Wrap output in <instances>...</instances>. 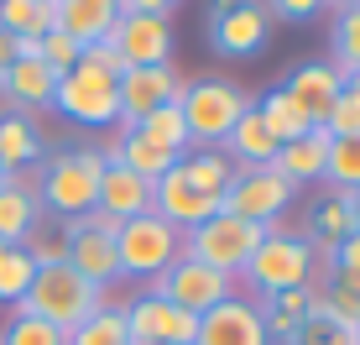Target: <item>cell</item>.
I'll list each match as a JSON object with an SVG mask.
<instances>
[{"label":"cell","mask_w":360,"mask_h":345,"mask_svg":"<svg viewBox=\"0 0 360 345\" xmlns=\"http://www.w3.org/2000/svg\"><path fill=\"white\" fill-rule=\"evenodd\" d=\"M63 340H68L63 330H53L47 319H37V314H16L11 330L0 335V345H63Z\"/></svg>","instance_id":"d590c367"},{"label":"cell","mask_w":360,"mask_h":345,"mask_svg":"<svg viewBox=\"0 0 360 345\" xmlns=\"http://www.w3.org/2000/svg\"><path fill=\"white\" fill-rule=\"evenodd\" d=\"M136 137H146V142H152V146H162V152H172V157H183V152H188V126H183V110L178 105H157L152 110V115H146V120H136Z\"/></svg>","instance_id":"83f0119b"},{"label":"cell","mask_w":360,"mask_h":345,"mask_svg":"<svg viewBox=\"0 0 360 345\" xmlns=\"http://www.w3.org/2000/svg\"><path fill=\"white\" fill-rule=\"evenodd\" d=\"M79 63H89V68H99V73H110V79H120V73H126V63H120V53L110 42H89L79 53Z\"/></svg>","instance_id":"f35d334b"},{"label":"cell","mask_w":360,"mask_h":345,"mask_svg":"<svg viewBox=\"0 0 360 345\" xmlns=\"http://www.w3.org/2000/svg\"><path fill=\"white\" fill-rule=\"evenodd\" d=\"M126 314V330H131V345H193L198 335V314L188 309H172L167 299H136Z\"/></svg>","instance_id":"5bb4252c"},{"label":"cell","mask_w":360,"mask_h":345,"mask_svg":"<svg viewBox=\"0 0 360 345\" xmlns=\"http://www.w3.org/2000/svg\"><path fill=\"white\" fill-rule=\"evenodd\" d=\"M262 241H266V225L219 209V215H209L204 225H193L188 236H183V256H193V262L214 267V272H225V277H240Z\"/></svg>","instance_id":"3957f363"},{"label":"cell","mask_w":360,"mask_h":345,"mask_svg":"<svg viewBox=\"0 0 360 345\" xmlns=\"http://www.w3.org/2000/svg\"><path fill=\"white\" fill-rule=\"evenodd\" d=\"M340 84L345 79H340V68H334V63H303V68H292V79L282 84V89L303 105V115L314 120V126H324V115H329L334 94H340Z\"/></svg>","instance_id":"d6986e66"},{"label":"cell","mask_w":360,"mask_h":345,"mask_svg":"<svg viewBox=\"0 0 360 345\" xmlns=\"http://www.w3.org/2000/svg\"><path fill=\"white\" fill-rule=\"evenodd\" d=\"M53 105L63 110L68 120H79V126H115V120H120L115 79H110V73H99V68H89V63L68 68L63 79H58Z\"/></svg>","instance_id":"9c48e42d"},{"label":"cell","mask_w":360,"mask_h":345,"mask_svg":"<svg viewBox=\"0 0 360 345\" xmlns=\"http://www.w3.org/2000/svg\"><path fill=\"white\" fill-rule=\"evenodd\" d=\"M79 53H84V47H79V42H73V37H63V32H58V27H53V32H47V37H42V63H47V68H53V73H58V79H63V73H68V68H79Z\"/></svg>","instance_id":"74e56055"},{"label":"cell","mask_w":360,"mask_h":345,"mask_svg":"<svg viewBox=\"0 0 360 345\" xmlns=\"http://www.w3.org/2000/svg\"><path fill=\"white\" fill-rule=\"evenodd\" d=\"M314 236L340 246L345 236H355V215H350V194H329L314 204Z\"/></svg>","instance_id":"d6a6232c"},{"label":"cell","mask_w":360,"mask_h":345,"mask_svg":"<svg viewBox=\"0 0 360 345\" xmlns=\"http://www.w3.org/2000/svg\"><path fill=\"white\" fill-rule=\"evenodd\" d=\"M37 277V262L27 256V246H6L0 251V303H21Z\"/></svg>","instance_id":"1f68e13d"},{"label":"cell","mask_w":360,"mask_h":345,"mask_svg":"<svg viewBox=\"0 0 360 345\" xmlns=\"http://www.w3.org/2000/svg\"><path fill=\"white\" fill-rule=\"evenodd\" d=\"M324 6H340V11H355L360 0H324Z\"/></svg>","instance_id":"bcb514c9"},{"label":"cell","mask_w":360,"mask_h":345,"mask_svg":"<svg viewBox=\"0 0 360 345\" xmlns=\"http://www.w3.org/2000/svg\"><path fill=\"white\" fill-rule=\"evenodd\" d=\"M115 21H120L115 0H58V6H53V27L63 32V37H73L79 47L105 42Z\"/></svg>","instance_id":"e0dca14e"},{"label":"cell","mask_w":360,"mask_h":345,"mask_svg":"<svg viewBox=\"0 0 360 345\" xmlns=\"http://www.w3.org/2000/svg\"><path fill=\"white\" fill-rule=\"evenodd\" d=\"M292 183L282 178L277 168H235L230 189H225V215H240V220H256V225L271 230V220L292 204Z\"/></svg>","instance_id":"30bf717a"},{"label":"cell","mask_w":360,"mask_h":345,"mask_svg":"<svg viewBox=\"0 0 360 345\" xmlns=\"http://www.w3.org/2000/svg\"><path fill=\"white\" fill-rule=\"evenodd\" d=\"M183 126H188V142L198 146H219L230 137V126L251 110V100H245L240 84L230 79H198V84H183Z\"/></svg>","instance_id":"277c9868"},{"label":"cell","mask_w":360,"mask_h":345,"mask_svg":"<svg viewBox=\"0 0 360 345\" xmlns=\"http://www.w3.org/2000/svg\"><path fill=\"white\" fill-rule=\"evenodd\" d=\"M0 32L6 37H47L53 32V6H42V0H0Z\"/></svg>","instance_id":"f546056e"},{"label":"cell","mask_w":360,"mask_h":345,"mask_svg":"<svg viewBox=\"0 0 360 345\" xmlns=\"http://www.w3.org/2000/svg\"><path fill=\"white\" fill-rule=\"evenodd\" d=\"M292 345H355V330L340 325V319L329 314L324 293H314V303H308V314H303V325H297Z\"/></svg>","instance_id":"f1b7e54d"},{"label":"cell","mask_w":360,"mask_h":345,"mask_svg":"<svg viewBox=\"0 0 360 345\" xmlns=\"http://www.w3.org/2000/svg\"><path fill=\"white\" fill-rule=\"evenodd\" d=\"M355 345H360V325H355Z\"/></svg>","instance_id":"681fc988"},{"label":"cell","mask_w":360,"mask_h":345,"mask_svg":"<svg viewBox=\"0 0 360 345\" xmlns=\"http://www.w3.org/2000/svg\"><path fill=\"white\" fill-rule=\"evenodd\" d=\"M266 37H271V16H266V6H256V0H219V11L209 16V42H214V53H225V58L262 53Z\"/></svg>","instance_id":"7c38bea8"},{"label":"cell","mask_w":360,"mask_h":345,"mask_svg":"<svg viewBox=\"0 0 360 345\" xmlns=\"http://www.w3.org/2000/svg\"><path fill=\"white\" fill-rule=\"evenodd\" d=\"M42 6H58V0H42Z\"/></svg>","instance_id":"f907efd6"},{"label":"cell","mask_w":360,"mask_h":345,"mask_svg":"<svg viewBox=\"0 0 360 345\" xmlns=\"http://www.w3.org/2000/svg\"><path fill=\"white\" fill-rule=\"evenodd\" d=\"M6 178H11V172H6V168H0V183H6Z\"/></svg>","instance_id":"c3c4849f"},{"label":"cell","mask_w":360,"mask_h":345,"mask_svg":"<svg viewBox=\"0 0 360 345\" xmlns=\"http://www.w3.org/2000/svg\"><path fill=\"white\" fill-rule=\"evenodd\" d=\"M94 209L105 220H115V225H126V220H136V215L152 209V183H141L136 172H126L120 163H110L105 178H99V204Z\"/></svg>","instance_id":"ac0fdd59"},{"label":"cell","mask_w":360,"mask_h":345,"mask_svg":"<svg viewBox=\"0 0 360 345\" xmlns=\"http://www.w3.org/2000/svg\"><path fill=\"white\" fill-rule=\"evenodd\" d=\"M110 157L94 146H73V152L47 157L42 183H37V204L53 209V220H79L99 204V178H105Z\"/></svg>","instance_id":"7a4b0ae2"},{"label":"cell","mask_w":360,"mask_h":345,"mask_svg":"<svg viewBox=\"0 0 360 345\" xmlns=\"http://www.w3.org/2000/svg\"><path fill=\"white\" fill-rule=\"evenodd\" d=\"M345 89H360V68H355V73H345Z\"/></svg>","instance_id":"7dc6e473"},{"label":"cell","mask_w":360,"mask_h":345,"mask_svg":"<svg viewBox=\"0 0 360 345\" xmlns=\"http://www.w3.org/2000/svg\"><path fill=\"white\" fill-rule=\"evenodd\" d=\"M193 345H271L262 330V309L245 299H225L209 314H198V335Z\"/></svg>","instance_id":"2e32d148"},{"label":"cell","mask_w":360,"mask_h":345,"mask_svg":"<svg viewBox=\"0 0 360 345\" xmlns=\"http://www.w3.org/2000/svg\"><path fill=\"white\" fill-rule=\"evenodd\" d=\"M334 63H340V79L360 68V6L340 11V21H334Z\"/></svg>","instance_id":"e575fe53"},{"label":"cell","mask_w":360,"mask_h":345,"mask_svg":"<svg viewBox=\"0 0 360 345\" xmlns=\"http://www.w3.org/2000/svg\"><path fill=\"white\" fill-rule=\"evenodd\" d=\"M110 163H120L126 172H136L141 183H157V178H167L172 168H178V157L172 152H162V146H152L146 137H136V131H120V142L110 146Z\"/></svg>","instance_id":"603a6c76"},{"label":"cell","mask_w":360,"mask_h":345,"mask_svg":"<svg viewBox=\"0 0 360 345\" xmlns=\"http://www.w3.org/2000/svg\"><path fill=\"white\" fill-rule=\"evenodd\" d=\"M240 277L251 282L262 299H277V293H288V288H314V256H308V241L266 230V241L256 246L251 267H245Z\"/></svg>","instance_id":"52a82bcc"},{"label":"cell","mask_w":360,"mask_h":345,"mask_svg":"<svg viewBox=\"0 0 360 345\" xmlns=\"http://www.w3.org/2000/svg\"><path fill=\"white\" fill-rule=\"evenodd\" d=\"M324 178L334 183V194H355L360 189V137H334L329 142Z\"/></svg>","instance_id":"4dcf8cb0"},{"label":"cell","mask_w":360,"mask_h":345,"mask_svg":"<svg viewBox=\"0 0 360 345\" xmlns=\"http://www.w3.org/2000/svg\"><path fill=\"white\" fill-rule=\"evenodd\" d=\"M105 42L120 53L126 68H162V63H172V21L167 16L131 11V16H120L115 27H110Z\"/></svg>","instance_id":"8fae6325"},{"label":"cell","mask_w":360,"mask_h":345,"mask_svg":"<svg viewBox=\"0 0 360 345\" xmlns=\"http://www.w3.org/2000/svg\"><path fill=\"white\" fill-rule=\"evenodd\" d=\"M115 94H120V126H136V120H146L157 105H178L183 100V79L178 68L162 63V68H126L115 79Z\"/></svg>","instance_id":"4fadbf2b"},{"label":"cell","mask_w":360,"mask_h":345,"mask_svg":"<svg viewBox=\"0 0 360 345\" xmlns=\"http://www.w3.org/2000/svg\"><path fill=\"white\" fill-rule=\"evenodd\" d=\"M53 89H58V73L42 58H16L0 73V94H11L21 105H53Z\"/></svg>","instance_id":"cb8c5ba5"},{"label":"cell","mask_w":360,"mask_h":345,"mask_svg":"<svg viewBox=\"0 0 360 345\" xmlns=\"http://www.w3.org/2000/svg\"><path fill=\"white\" fill-rule=\"evenodd\" d=\"M11 63H16V37H6V32H0V73H6Z\"/></svg>","instance_id":"ee69618b"},{"label":"cell","mask_w":360,"mask_h":345,"mask_svg":"<svg viewBox=\"0 0 360 345\" xmlns=\"http://www.w3.org/2000/svg\"><path fill=\"white\" fill-rule=\"evenodd\" d=\"M183 256V236L167 225L162 215H136L115 230V262L120 277H162L172 262Z\"/></svg>","instance_id":"5b68a950"},{"label":"cell","mask_w":360,"mask_h":345,"mask_svg":"<svg viewBox=\"0 0 360 345\" xmlns=\"http://www.w3.org/2000/svg\"><path fill=\"white\" fill-rule=\"evenodd\" d=\"M99 309H105V288H94L89 277H79L68 262L37 267L27 299L16 303V314H37V319H47L53 330H63V335H73L79 325H89Z\"/></svg>","instance_id":"6da1fadb"},{"label":"cell","mask_w":360,"mask_h":345,"mask_svg":"<svg viewBox=\"0 0 360 345\" xmlns=\"http://www.w3.org/2000/svg\"><path fill=\"white\" fill-rule=\"evenodd\" d=\"M178 172L193 183V189L214 194V199L225 204V189H230V178H235V163L219 152V146H198V152H183L178 157Z\"/></svg>","instance_id":"d4e9b609"},{"label":"cell","mask_w":360,"mask_h":345,"mask_svg":"<svg viewBox=\"0 0 360 345\" xmlns=\"http://www.w3.org/2000/svg\"><path fill=\"white\" fill-rule=\"evenodd\" d=\"M120 6V16H131V11H146V16H167L178 0H115Z\"/></svg>","instance_id":"7bdbcfd3"},{"label":"cell","mask_w":360,"mask_h":345,"mask_svg":"<svg viewBox=\"0 0 360 345\" xmlns=\"http://www.w3.org/2000/svg\"><path fill=\"white\" fill-rule=\"evenodd\" d=\"M350 215H355V230H360V189L350 194Z\"/></svg>","instance_id":"f6af8a7d"},{"label":"cell","mask_w":360,"mask_h":345,"mask_svg":"<svg viewBox=\"0 0 360 345\" xmlns=\"http://www.w3.org/2000/svg\"><path fill=\"white\" fill-rule=\"evenodd\" d=\"M324 11V0H266V16L277 21H314Z\"/></svg>","instance_id":"ab89813d"},{"label":"cell","mask_w":360,"mask_h":345,"mask_svg":"<svg viewBox=\"0 0 360 345\" xmlns=\"http://www.w3.org/2000/svg\"><path fill=\"white\" fill-rule=\"evenodd\" d=\"M334 272H355L360 277V230L334 246Z\"/></svg>","instance_id":"b9f144b4"},{"label":"cell","mask_w":360,"mask_h":345,"mask_svg":"<svg viewBox=\"0 0 360 345\" xmlns=\"http://www.w3.org/2000/svg\"><path fill=\"white\" fill-rule=\"evenodd\" d=\"M219 209H225V204H219L214 194L193 189V183L183 178L178 168H172L167 178H157V183H152V215H162L167 225L178 230V236H188L193 225H204V220H209V215H219Z\"/></svg>","instance_id":"9a60e30c"},{"label":"cell","mask_w":360,"mask_h":345,"mask_svg":"<svg viewBox=\"0 0 360 345\" xmlns=\"http://www.w3.org/2000/svg\"><path fill=\"white\" fill-rule=\"evenodd\" d=\"M37 220H42L37 189L11 172V178L0 183V246H27V236H32Z\"/></svg>","instance_id":"44dd1931"},{"label":"cell","mask_w":360,"mask_h":345,"mask_svg":"<svg viewBox=\"0 0 360 345\" xmlns=\"http://www.w3.org/2000/svg\"><path fill=\"white\" fill-rule=\"evenodd\" d=\"M219 152H225L230 163H240V168H271V157H277V137L262 126V115H256V105H251L230 126V137H225Z\"/></svg>","instance_id":"7402d4cb"},{"label":"cell","mask_w":360,"mask_h":345,"mask_svg":"<svg viewBox=\"0 0 360 345\" xmlns=\"http://www.w3.org/2000/svg\"><path fill=\"white\" fill-rule=\"evenodd\" d=\"M329 131L324 126H314V131H303L297 142H282L277 146V157H271V168L282 172V178L292 183H308V178H324V157H329Z\"/></svg>","instance_id":"ffe728a7"},{"label":"cell","mask_w":360,"mask_h":345,"mask_svg":"<svg viewBox=\"0 0 360 345\" xmlns=\"http://www.w3.org/2000/svg\"><path fill=\"white\" fill-rule=\"evenodd\" d=\"M256 115H262V126L277 137V146H282V142H297L303 131H314V120L303 115V105H297L288 89H271L266 100L256 105Z\"/></svg>","instance_id":"484cf974"},{"label":"cell","mask_w":360,"mask_h":345,"mask_svg":"<svg viewBox=\"0 0 360 345\" xmlns=\"http://www.w3.org/2000/svg\"><path fill=\"white\" fill-rule=\"evenodd\" d=\"M324 131L329 137H360V89H345L340 84V94H334V105L324 115Z\"/></svg>","instance_id":"8d00e7d4"},{"label":"cell","mask_w":360,"mask_h":345,"mask_svg":"<svg viewBox=\"0 0 360 345\" xmlns=\"http://www.w3.org/2000/svg\"><path fill=\"white\" fill-rule=\"evenodd\" d=\"M314 293L319 288H288V293H277V299H266V303H271V309H282V314H292V319H303L308 303H314Z\"/></svg>","instance_id":"60d3db41"},{"label":"cell","mask_w":360,"mask_h":345,"mask_svg":"<svg viewBox=\"0 0 360 345\" xmlns=\"http://www.w3.org/2000/svg\"><path fill=\"white\" fill-rule=\"evenodd\" d=\"M152 299H167L172 309H188V314H209L214 303L235 299V277L193 262V256H178L162 277H152Z\"/></svg>","instance_id":"ba28073f"},{"label":"cell","mask_w":360,"mask_h":345,"mask_svg":"<svg viewBox=\"0 0 360 345\" xmlns=\"http://www.w3.org/2000/svg\"><path fill=\"white\" fill-rule=\"evenodd\" d=\"M0 251H6V246H0Z\"/></svg>","instance_id":"816d5d0a"},{"label":"cell","mask_w":360,"mask_h":345,"mask_svg":"<svg viewBox=\"0 0 360 345\" xmlns=\"http://www.w3.org/2000/svg\"><path fill=\"white\" fill-rule=\"evenodd\" d=\"M42 157V142H37V126L27 115H0V168L16 172Z\"/></svg>","instance_id":"4316f807"},{"label":"cell","mask_w":360,"mask_h":345,"mask_svg":"<svg viewBox=\"0 0 360 345\" xmlns=\"http://www.w3.org/2000/svg\"><path fill=\"white\" fill-rule=\"evenodd\" d=\"M115 220H105L99 209L79 220H63V262L73 267L79 277H89L94 288H110L120 277V262H115Z\"/></svg>","instance_id":"8992f818"},{"label":"cell","mask_w":360,"mask_h":345,"mask_svg":"<svg viewBox=\"0 0 360 345\" xmlns=\"http://www.w3.org/2000/svg\"><path fill=\"white\" fill-rule=\"evenodd\" d=\"M63 345H131V330H126V314L120 309H99L89 325H79Z\"/></svg>","instance_id":"836d02e7"}]
</instances>
